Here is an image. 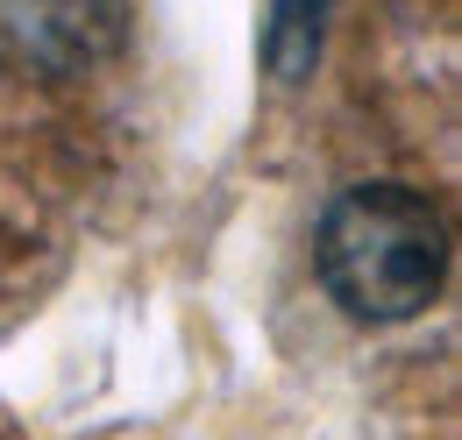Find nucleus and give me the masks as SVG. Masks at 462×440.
Listing matches in <instances>:
<instances>
[{
  "label": "nucleus",
  "mask_w": 462,
  "mask_h": 440,
  "mask_svg": "<svg viewBox=\"0 0 462 440\" xmlns=\"http://www.w3.org/2000/svg\"><path fill=\"white\" fill-rule=\"evenodd\" d=\"M313 270L328 298L363 327H399L448 284V227L412 185H348L320 214Z\"/></svg>",
  "instance_id": "1"
},
{
  "label": "nucleus",
  "mask_w": 462,
  "mask_h": 440,
  "mask_svg": "<svg viewBox=\"0 0 462 440\" xmlns=\"http://www.w3.org/2000/svg\"><path fill=\"white\" fill-rule=\"evenodd\" d=\"M121 36V0H0V43L29 71H79Z\"/></svg>",
  "instance_id": "2"
},
{
  "label": "nucleus",
  "mask_w": 462,
  "mask_h": 440,
  "mask_svg": "<svg viewBox=\"0 0 462 440\" xmlns=\"http://www.w3.org/2000/svg\"><path fill=\"white\" fill-rule=\"evenodd\" d=\"M320 22H328V0H271V22H263V64L271 78H306L313 57H320Z\"/></svg>",
  "instance_id": "3"
}]
</instances>
